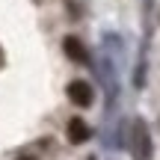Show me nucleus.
<instances>
[{
    "instance_id": "5",
    "label": "nucleus",
    "mask_w": 160,
    "mask_h": 160,
    "mask_svg": "<svg viewBox=\"0 0 160 160\" xmlns=\"http://www.w3.org/2000/svg\"><path fill=\"white\" fill-rule=\"evenodd\" d=\"M15 160H39V157H33V154H21V157H15Z\"/></svg>"
},
{
    "instance_id": "1",
    "label": "nucleus",
    "mask_w": 160,
    "mask_h": 160,
    "mask_svg": "<svg viewBox=\"0 0 160 160\" xmlns=\"http://www.w3.org/2000/svg\"><path fill=\"white\" fill-rule=\"evenodd\" d=\"M62 51H65V57H68L71 62H77V65H86V62H89V51H86V45L77 39V36H65Z\"/></svg>"
},
{
    "instance_id": "4",
    "label": "nucleus",
    "mask_w": 160,
    "mask_h": 160,
    "mask_svg": "<svg viewBox=\"0 0 160 160\" xmlns=\"http://www.w3.org/2000/svg\"><path fill=\"white\" fill-rule=\"evenodd\" d=\"M137 160H148L151 157V142H148V131L145 125H137V151H133Z\"/></svg>"
},
{
    "instance_id": "6",
    "label": "nucleus",
    "mask_w": 160,
    "mask_h": 160,
    "mask_svg": "<svg viewBox=\"0 0 160 160\" xmlns=\"http://www.w3.org/2000/svg\"><path fill=\"white\" fill-rule=\"evenodd\" d=\"M0 65H3V53H0Z\"/></svg>"
},
{
    "instance_id": "2",
    "label": "nucleus",
    "mask_w": 160,
    "mask_h": 160,
    "mask_svg": "<svg viewBox=\"0 0 160 160\" xmlns=\"http://www.w3.org/2000/svg\"><path fill=\"white\" fill-rule=\"evenodd\" d=\"M68 98L71 104H77V107H92V86L86 83V80H71L68 83Z\"/></svg>"
},
{
    "instance_id": "3",
    "label": "nucleus",
    "mask_w": 160,
    "mask_h": 160,
    "mask_svg": "<svg viewBox=\"0 0 160 160\" xmlns=\"http://www.w3.org/2000/svg\"><path fill=\"white\" fill-rule=\"evenodd\" d=\"M65 133H68V142H74V145H83L86 139L92 137V128L86 125L83 119H68V128H65Z\"/></svg>"
}]
</instances>
